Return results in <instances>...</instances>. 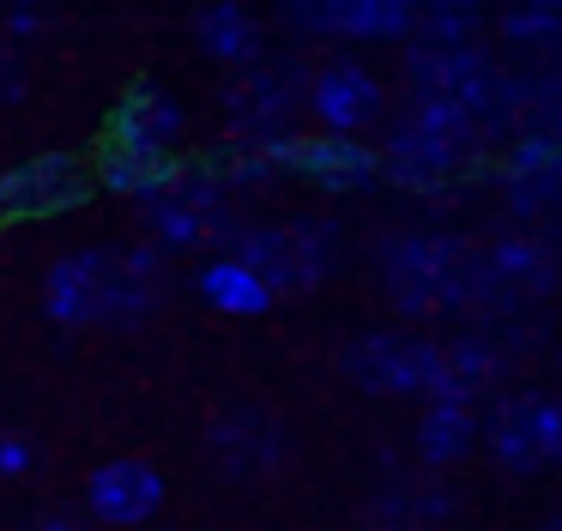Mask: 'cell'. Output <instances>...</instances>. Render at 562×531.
I'll return each mask as SVG.
<instances>
[{
	"mask_svg": "<svg viewBox=\"0 0 562 531\" xmlns=\"http://www.w3.org/2000/svg\"><path fill=\"white\" fill-rule=\"evenodd\" d=\"M164 290H170V260L151 241L127 253L74 248L43 278V308L55 326H134L164 302Z\"/></svg>",
	"mask_w": 562,
	"mask_h": 531,
	"instance_id": "6da1fadb",
	"label": "cell"
},
{
	"mask_svg": "<svg viewBox=\"0 0 562 531\" xmlns=\"http://www.w3.org/2000/svg\"><path fill=\"white\" fill-rule=\"evenodd\" d=\"M381 278L405 314H453L477 302V253L460 236H393L381 248Z\"/></svg>",
	"mask_w": 562,
	"mask_h": 531,
	"instance_id": "7a4b0ae2",
	"label": "cell"
},
{
	"mask_svg": "<svg viewBox=\"0 0 562 531\" xmlns=\"http://www.w3.org/2000/svg\"><path fill=\"white\" fill-rule=\"evenodd\" d=\"M472 139H477L472 115L417 97V103L405 109V121L393 127L387 151H381V169H387L400 188H441V181L472 157Z\"/></svg>",
	"mask_w": 562,
	"mask_h": 531,
	"instance_id": "3957f363",
	"label": "cell"
},
{
	"mask_svg": "<svg viewBox=\"0 0 562 531\" xmlns=\"http://www.w3.org/2000/svg\"><path fill=\"white\" fill-rule=\"evenodd\" d=\"M146 229H151V248H206V241L231 236L218 163H212V157L176 163L170 188H164L158 200H146Z\"/></svg>",
	"mask_w": 562,
	"mask_h": 531,
	"instance_id": "277c9868",
	"label": "cell"
},
{
	"mask_svg": "<svg viewBox=\"0 0 562 531\" xmlns=\"http://www.w3.org/2000/svg\"><path fill=\"white\" fill-rule=\"evenodd\" d=\"M345 374L375 398H436L441 386V344L412 332H363L345 344Z\"/></svg>",
	"mask_w": 562,
	"mask_h": 531,
	"instance_id": "5b68a950",
	"label": "cell"
},
{
	"mask_svg": "<svg viewBox=\"0 0 562 531\" xmlns=\"http://www.w3.org/2000/svg\"><path fill=\"white\" fill-rule=\"evenodd\" d=\"M333 229L327 224H279V229H243L236 241V260L279 296H303L321 278L333 272Z\"/></svg>",
	"mask_w": 562,
	"mask_h": 531,
	"instance_id": "8992f818",
	"label": "cell"
},
{
	"mask_svg": "<svg viewBox=\"0 0 562 531\" xmlns=\"http://www.w3.org/2000/svg\"><path fill=\"white\" fill-rule=\"evenodd\" d=\"M91 193H98V176L74 151H43L0 169V217H61L79 212Z\"/></svg>",
	"mask_w": 562,
	"mask_h": 531,
	"instance_id": "52a82bcc",
	"label": "cell"
},
{
	"mask_svg": "<svg viewBox=\"0 0 562 531\" xmlns=\"http://www.w3.org/2000/svg\"><path fill=\"white\" fill-rule=\"evenodd\" d=\"M303 97H308V72L296 67V60L260 55L231 79L224 109H231V121L243 127V139H279V133H291V115L303 109Z\"/></svg>",
	"mask_w": 562,
	"mask_h": 531,
	"instance_id": "ba28073f",
	"label": "cell"
},
{
	"mask_svg": "<svg viewBox=\"0 0 562 531\" xmlns=\"http://www.w3.org/2000/svg\"><path fill=\"white\" fill-rule=\"evenodd\" d=\"M405 72H412V84H417L424 103H448V109H460V115H472V121L484 115V109L496 103V91H502L496 67L484 60L477 43H465V48H424L417 43L412 60H405Z\"/></svg>",
	"mask_w": 562,
	"mask_h": 531,
	"instance_id": "9c48e42d",
	"label": "cell"
},
{
	"mask_svg": "<svg viewBox=\"0 0 562 531\" xmlns=\"http://www.w3.org/2000/svg\"><path fill=\"white\" fill-rule=\"evenodd\" d=\"M484 447L496 453L502 471H544L562 459V405L557 398H502L484 429Z\"/></svg>",
	"mask_w": 562,
	"mask_h": 531,
	"instance_id": "30bf717a",
	"label": "cell"
},
{
	"mask_svg": "<svg viewBox=\"0 0 562 531\" xmlns=\"http://www.w3.org/2000/svg\"><path fill=\"white\" fill-rule=\"evenodd\" d=\"M206 459H212V471H224L231 483L272 477V471L284 465V429H279V417H272V410H255V405L224 410V417L206 429Z\"/></svg>",
	"mask_w": 562,
	"mask_h": 531,
	"instance_id": "8fae6325",
	"label": "cell"
},
{
	"mask_svg": "<svg viewBox=\"0 0 562 531\" xmlns=\"http://www.w3.org/2000/svg\"><path fill=\"white\" fill-rule=\"evenodd\" d=\"M279 169L284 176H308L327 193H357L381 176V151L363 139H339V133H279Z\"/></svg>",
	"mask_w": 562,
	"mask_h": 531,
	"instance_id": "7c38bea8",
	"label": "cell"
},
{
	"mask_svg": "<svg viewBox=\"0 0 562 531\" xmlns=\"http://www.w3.org/2000/svg\"><path fill=\"white\" fill-rule=\"evenodd\" d=\"M86 507L110 531L151 526L164 507V471L151 459H110V465H98L86 477Z\"/></svg>",
	"mask_w": 562,
	"mask_h": 531,
	"instance_id": "4fadbf2b",
	"label": "cell"
},
{
	"mask_svg": "<svg viewBox=\"0 0 562 531\" xmlns=\"http://www.w3.org/2000/svg\"><path fill=\"white\" fill-rule=\"evenodd\" d=\"M279 19L308 36H357V43H400L417 31V7L405 0H308L284 7Z\"/></svg>",
	"mask_w": 562,
	"mask_h": 531,
	"instance_id": "5bb4252c",
	"label": "cell"
},
{
	"mask_svg": "<svg viewBox=\"0 0 562 531\" xmlns=\"http://www.w3.org/2000/svg\"><path fill=\"white\" fill-rule=\"evenodd\" d=\"M308 109H315V121L327 133H339V139H357V127H369V121L381 115V79L363 67V60L351 55H333L327 67H315V79H308Z\"/></svg>",
	"mask_w": 562,
	"mask_h": 531,
	"instance_id": "9a60e30c",
	"label": "cell"
},
{
	"mask_svg": "<svg viewBox=\"0 0 562 531\" xmlns=\"http://www.w3.org/2000/svg\"><path fill=\"white\" fill-rule=\"evenodd\" d=\"M182 127H188L182 103H176L158 79H139L110 115V145L115 151H139V157H170L176 139H182Z\"/></svg>",
	"mask_w": 562,
	"mask_h": 531,
	"instance_id": "2e32d148",
	"label": "cell"
},
{
	"mask_svg": "<svg viewBox=\"0 0 562 531\" xmlns=\"http://www.w3.org/2000/svg\"><path fill=\"white\" fill-rule=\"evenodd\" d=\"M550 253L538 248L532 236H496L484 253H477V302L502 296V302H526L550 290Z\"/></svg>",
	"mask_w": 562,
	"mask_h": 531,
	"instance_id": "e0dca14e",
	"label": "cell"
},
{
	"mask_svg": "<svg viewBox=\"0 0 562 531\" xmlns=\"http://www.w3.org/2000/svg\"><path fill=\"white\" fill-rule=\"evenodd\" d=\"M194 43L212 60L248 67V60H260V19L248 7H236V0H212V7L194 12Z\"/></svg>",
	"mask_w": 562,
	"mask_h": 531,
	"instance_id": "ac0fdd59",
	"label": "cell"
},
{
	"mask_svg": "<svg viewBox=\"0 0 562 531\" xmlns=\"http://www.w3.org/2000/svg\"><path fill=\"white\" fill-rule=\"evenodd\" d=\"M477 447V417L472 405H453V398H429L424 417H417V459L424 465H453Z\"/></svg>",
	"mask_w": 562,
	"mask_h": 531,
	"instance_id": "d6986e66",
	"label": "cell"
},
{
	"mask_svg": "<svg viewBox=\"0 0 562 531\" xmlns=\"http://www.w3.org/2000/svg\"><path fill=\"white\" fill-rule=\"evenodd\" d=\"M508 188H514V205H544L557 200L562 188V139L557 133H532L508 151Z\"/></svg>",
	"mask_w": 562,
	"mask_h": 531,
	"instance_id": "ffe728a7",
	"label": "cell"
},
{
	"mask_svg": "<svg viewBox=\"0 0 562 531\" xmlns=\"http://www.w3.org/2000/svg\"><path fill=\"white\" fill-rule=\"evenodd\" d=\"M200 296H206V308L236 314V320H255V314L272 308V290L260 284V278L236 260V253H218V260L200 272Z\"/></svg>",
	"mask_w": 562,
	"mask_h": 531,
	"instance_id": "44dd1931",
	"label": "cell"
},
{
	"mask_svg": "<svg viewBox=\"0 0 562 531\" xmlns=\"http://www.w3.org/2000/svg\"><path fill=\"white\" fill-rule=\"evenodd\" d=\"M91 176H98V188L134 193V200L146 205V200H158V193L170 188L176 157H139V151H115V145H103L98 163H91Z\"/></svg>",
	"mask_w": 562,
	"mask_h": 531,
	"instance_id": "7402d4cb",
	"label": "cell"
},
{
	"mask_svg": "<svg viewBox=\"0 0 562 531\" xmlns=\"http://www.w3.org/2000/svg\"><path fill=\"white\" fill-rule=\"evenodd\" d=\"M448 513V495L429 489V483H387L369 507V526L375 531H429Z\"/></svg>",
	"mask_w": 562,
	"mask_h": 531,
	"instance_id": "603a6c76",
	"label": "cell"
},
{
	"mask_svg": "<svg viewBox=\"0 0 562 531\" xmlns=\"http://www.w3.org/2000/svg\"><path fill=\"white\" fill-rule=\"evenodd\" d=\"M490 381H496V350H490V338H460V344H441V386H436V398L472 405Z\"/></svg>",
	"mask_w": 562,
	"mask_h": 531,
	"instance_id": "cb8c5ba5",
	"label": "cell"
},
{
	"mask_svg": "<svg viewBox=\"0 0 562 531\" xmlns=\"http://www.w3.org/2000/svg\"><path fill=\"white\" fill-rule=\"evenodd\" d=\"M49 12H43V7H7V12H0V31H7V43H13V48H25V43H37V36L43 31H49Z\"/></svg>",
	"mask_w": 562,
	"mask_h": 531,
	"instance_id": "d4e9b609",
	"label": "cell"
},
{
	"mask_svg": "<svg viewBox=\"0 0 562 531\" xmlns=\"http://www.w3.org/2000/svg\"><path fill=\"white\" fill-rule=\"evenodd\" d=\"M502 31H508L514 43H550V36H562V12H508Z\"/></svg>",
	"mask_w": 562,
	"mask_h": 531,
	"instance_id": "484cf974",
	"label": "cell"
},
{
	"mask_svg": "<svg viewBox=\"0 0 562 531\" xmlns=\"http://www.w3.org/2000/svg\"><path fill=\"white\" fill-rule=\"evenodd\" d=\"M37 465V441L25 429H0V477H25Z\"/></svg>",
	"mask_w": 562,
	"mask_h": 531,
	"instance_id": "4316f807",
	"label": "cell"
},
{
	"mask_svg": "<svg viewBox=\"0 0 562 531\" xmlns=\"http://www.w3.org/2000/svg\"><path fill=\"white\" fill-rule=\"evenodd\" d=\"M31 84V67H25V48L0 43V103H19Z\"/></svg>",
	"mask_w": 562,
	"mask_h": 531,
	"instance_id": "83f0119b",
	"label": "cell"
},
{
	"mask_svg": "<svg viewBox=\"0 0 562 531\" xmlns=\"http://www.w3.org/2000/svg\"><path fill=\"white\" fill-rule=\"evenodd\" d=\"M19 531H86V526H79L74 513H37L31 526H19Z\"/></svg>",
	"mask_w": 562,
	"mask_h": 531,
	"instance_id": "f1b7e54d",
	"label": "cell"
},
{
	"mask_svg": "<svg viewBox=\"0 0 562 531\" xmlns=\"http://www.w3.org/2000/svg\"><path fill=\"white\" fill-rule=\"evenodd\" d=\"M550 531H562V507H557V519H550Z\"/></svg>",
	"mask_w": 562,
	"mask_h": 531,
	"instance_id": "f546056e",
	"label": "cell"
}]
</instances>
